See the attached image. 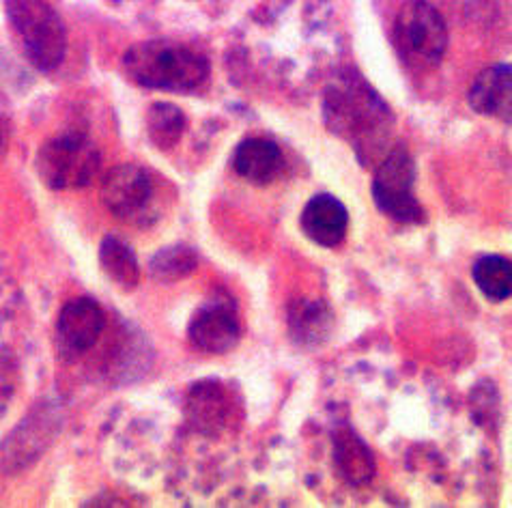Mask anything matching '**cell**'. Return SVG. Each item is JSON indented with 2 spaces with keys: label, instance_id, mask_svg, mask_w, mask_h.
Returning <instances> with one entry per match:
<instances>
[{
  "label": "cell",
  "instance_id": "obj_1",
  "mask_svg": "<svg viewBox=\"0 0 512 508\" xmlns=\"http://www.w3.org/2000/svg\"><path fill=\"white\" fill-rule=\"evenodd\" d=\"M323 110L327 127L349 140L362 160L377 158L390 138V108L360 76H343L330 84Z\"/></svg>",
  "mask_w": 512,
  "mask_h": 508
},
{
  "label": "cell",
  "instance_id": "obj_2",
  "mask_svg": "<svg viewBox=\"0 0 512 508\" xmlns=\"http://www.w3.org/2000/svg\"><path fill=\"white\" fill-rule=\"evenodd\" d=\"M207 56L179 41H140L123 54V72L138 87L170 93L201 89L209 78Z\"/></svg>",
  "mask_w": 512,
  "mask_h": 508
},
{
  "label": "cell",
  "instance_id": "obj_3",
  "mask_svg": "<svg viewBox=\"0 0 512 508\" xmlns=\"http://www.w3.org/2000/svg\"><path fill=\"white\" fill-rule=\"evenodd\" d=\"M394 46L411 69L422 72L437 67L448 48V28L442 13L426 0H409L396 16Z\"/></svg>",
  "mask_w": 512,
  "mask_h": 508
},
{
  "label": "cell",
  "instance_id": "obj_4",
  "mask_svg": "<svg viewBox=\"0 0 512 508\" xmlns=\"http://www.w3.org/2000/svg\"><path fill=\"white\" fill-rule=\"evenodd\" d=\"M7 16L20 35L28 61L52 72L65 59L67 33L59 13L46 0H7Z\"/></svg>",
  "mask_w": 512,
  "mask_h": 508
},
{
  "label": "cell",
  "instance_id": "obj_5",
  "mask_svg": "<svg viewBox=\"0 0 512 508\" xmlns=\"http://www.w3.org/2000/svg\"><path fill=\"white\" fill-rule=\"evenodd\" d=\"M99 162L102 155L87 136L63 134L39 149L37 173L50 190H76L89 186Z\"/></svg>",
  "mask_w": 512,
  "mask_h": 508
},
{
  "label": "cell",
  "instance_id": "obj_6",
  "mask_svg": "<svg viewBox=\"0 0 512 508\" xmlns=\"http://www.w3.org/2000/svg\"><path fill=\"white\" fill-rule=\"evenodd\" d=\"M416 164L405 145L390 149L373 177V201L381 214L401 222L420 224L424 222V209L414 196Z\"/></svg>",
  "mask_w": 512,
  "mask_h": 508
},
{
  "label": "cell",
  "instance_id": "obj_7",
  "mask_svg": "<svg viewBox=\"0 0 512 508\" xmlns=\"http://www.w3.org/2000/svg\"><path fill=\"white\" fill-rule=\"evenodd\" d=\"M153 177L136 164H121L102 181V203L121 220L145 218L153 203Z\"/></svg>",
  "mask_w": 512,
  "mask_h": 508
},
{
  "label": "cell",
  "instance_id": "obj_8",
  "mask_svg": "<svg viewBox=\"0 0 512 508\" xmlns=\"http://www.w3.org/2000/svg\"><path fill=\"white\" fill-rule=\"evenodd\" d=\"M188 336L192 345L205 354L222 356L235 349L241 338V326L229 295L224 300L211 298L205 306L198 308L190 321Z\"/></svg>",
  "mask_w": 512,
  "mask_h": 508
},
{
  "label": "cell",
  "instance_id": "obj_9",
  "mask_svg": "<svg viewBox=\"0 0 512 508\" xmlns=\"http://www.w3.org/2000/svg\"><path fill=\"white\" fill-rule=\"evenodd\" d=\"M106 326L104 310L91 298H76L63 306L56 321V341L67 360H78L93 349Z\"/></svg>",
  "mask_w": 512,
  "mask_h": 508
},
{
  "label": "cell",
  "instance_id": "obj_10",
  "mask_svg": "<svg viewBox=\"0 0 512 508\" xmlns=\"http://www.w3.org/2000/svg\"><path fill=\"white\" fill-rule=\"evenodd\" d=\"M300 227L304 235L321 248H336L343 244L349 229L347 207L332 194H317L306 203Z\"/></svg>",
  "mask_w": 512,
  "mask_h": 508
},
{
  "label": "cell",
  "instance_id": "obj_11",
  "mask_svg": "<svg viewBox=\"0 0 512 508\" xmlns=\"http://www.w3.org/2000/svg\"><path fill=\"white\" fill-rule=\"evenodd\" d=\"M469 106L478 115L512 121V67L508 63L493 65L482 72L469 89Z\"/></svg>",
  "mask_w": 512,
  "mask_h": 508
},
{
  "label": "cell",
  "instance_id": "obj_12",
  "mask_svg": "<svg viewBox=\"0 0 512 508\" xmlns=\"http://www.w3.org/2000/svg\"><path fill=\"white\" fill-rule=\"evenodd\" d=\"M282 151L267 138H246L233 153V166L252 186H269L282 171Z\"/></svg>",
  "mask_w": 512,
  "mask_h": 508
},
{
  "label": "cell",
  "instance_id": "obj_13",
  "mask_svg": "<svg viewBox=\"0 0 512 508\" xmlns=\"http://www.w3.org/2000/svg\"><path fill=\"white\" fill-rule=\"evenodd\" d=\"M231 401L218 381H198L190 390L186 414L194 429L207 435L218 433L229 422Z\"/></svg>",
  "mask_w": 512,
  "mask_h": 508
},
{
  "label": "cell",
  "instance_id": "obj_14",
  "mask_svg": "<svg viewBox=\"0 0 512 508\" xmlns=\"http://www.w3.org/2000/svg\"><path fill=\"white\" fill-rule=\"evenodd\" d=\"M334 463L338 474L349 485H364L375 476V459L371 448L349 427L334 433Z\"/></svg>",
  "mask_w": 512,
  "mask_h": 508
},
{
  "label": "cell",
  "instance_id": "obj_15",
  "mask_svg": "<svg viewBox=\"0 0 512 508\" xmlns=\"http://www.w3.org/2000/svg\"><path fill=\"white\" fill-rule=\"evenodd\" d=\"M334 315L321 300L297 298L289 306V332L295 343L319 345L332 332Z\"/></svg>",
  "mask_w": 512,
  "mask_h": 508
},
{
  "label": "cell",
  "instance_id": "obj_16",
  "mask_svg": "<svg viewBox=\"0 0 512 508\" xmlns=\"http://www.w3.org/2000/svg\"><path fill=\"white\" fill-rule=\"evenodd\" d=\"M99 265L104 274L123 291H132L140 282V265L134 250L119 237H106L99 246Z\"/></svg>",
  "mask_w": 512,
  "mask_h": 508
},
{
  "label": "cell",
  "instance_id": "obj_17",
  "mask_svg": "<svg viewBox=\"0 0 512 508\" xmlns=\"http://www.w3.org/2000/svg\"><path fill=\"white\" fill-rule=\"evenodd\" d=\"M472 276L476 287L491 302H506L512 293V267L510 261L500 254L480 257L474 267Z\"/></svg>",
  "mask_w": 512,
  "mask_h": 508
},
{
  "label": "cell",
  "instance_id": "obj_18",
  "mask_svg": "<svg viewBox=\"0 0 512 508\" xmlns=\"http://www.w3.org/2000/svg\"><path fill=\"white\" fill-rule=\"evenodd\" d=\"M186 125V115L175 104L158 102L147 112V134L153 147L160 151L173 149L186 132Z\"/></svg>",
  "mask_w": 512,
  "mask_h": 508
},
{
  "label": "cell",
  "instance_id": "obj_19",
  "mask_svg": "<svg viewBox=\"0 0 512 508\" xmlns=\"http://www.w3.org/2000/svg\"><path fill=\"white\" fill-rule=\"evenodd\" d=\"M198 267L196 252L188 244H173L158 250L149 263V272L158 282H179Z\"/></svg>",
  "mask_w": 512,
  "mask_h": 508
}]
</instances>
